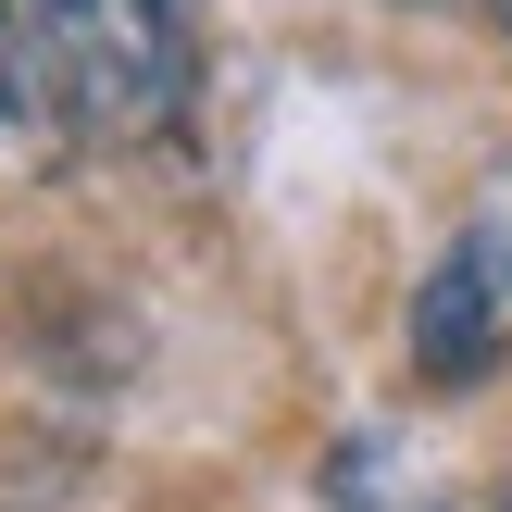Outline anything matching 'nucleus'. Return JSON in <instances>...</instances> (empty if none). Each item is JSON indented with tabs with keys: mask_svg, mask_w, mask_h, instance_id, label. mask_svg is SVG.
Returning <instances> with one entry per match:
<instances>
[{
	"mask_svg": "<svg viewBox=\"0 0 512 512\" xmlns=\"http://www.w3.org/2000/svg\"><path fill=\"white\" fill-rule=\"evenodd\" d=\"M500 325H512V250H500V225H475V238L438 250V275L413 300V375L425 388H475L500 363Z\"/></svg>",
	"mask_w": 512,
	"mask_h": 512,
	"instance_id": "f03ea898",
	"label": "nucleus"
},
{
	"mask_svg": "<svg viewBox=\"0 0 512 512\" xmlns=\"http://www.w3.org/2000/svg\"><path fill=\"white\" fill-rule=\"evenodd\" d=\"M25 113L75 150H163L188 125V13L175 0H13Z\"/></svg>",
	"mask_w": 512,
	"mask_h": 512,
	"instance_id": "f257e3e1",
	"label": "nucleus"
},
{
	"mask_svg": "<svg viewBox=\"0 0 512 512\" xmlns=\"http://www.w3.org/2000/svg\"><path fill=\"white\" fill-rule=\"evenodd\" d=\"M25 125V25H13V0H0V138Z\"/></svg>",
	"mask_w": 512,
	"mask_h": 512,
	"instance_id": "7ed1b4c3",
	"label": "nucleus"
},
{
	"mask_svg": "<svg viewBox=\"0 0 512 512\" xmlns=\"http://www.w3.org/2000/svg\"><path fill=\"white\" fill-rule=\"evenodd\" d=\"M488 25H500V38H512V0H488Z\"/></svg>",
	"mask_w": 512,
	"mask_h": 512,
	"instance_id": "20e7f679",
	"label": "nucleus"
}]
</instances>
